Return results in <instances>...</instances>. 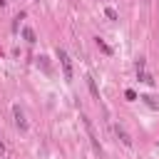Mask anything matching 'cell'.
<instances>
[{
	"instance_id": "obj_4",
	"label": "cell",
	"mask_w": 159,
	"mask_h": 159,
	"mask_svg": "<svg viewBox=\"0 0 159 159\" xmlns=\"http://www.w3.org/2000/svg\"><path fill=\"white\" fill-rule=\"evenodd\" d=\"M114 132H117V137L122 139V144H124V147H132V137L127 134V129H124L122 124H117V127H114Z\"/></svg>"
},
{
	"instance_id": "obj_11",
	"label": "cell",
	"mask_w": 159,
	"mask_h": 159,
	"mask_svg": "<svg viewBox=\"0 0 159 159\" xmlns=\"http://www.w3.org/2000/svg\"><path fill=\"white\" fill-rule=\"evenodd\" d=\"M5 2H7V0H0V5H5Z\"/></svg>"
},
{
	"instance_id": "obj_3",
	"label": "cell",
	"mask_w": 159,
	"mask_h": 159,
	"mask_svg": "<svg viewBox=\"0 0 159 159\" xmlns=\"http://www.w3.org/2000/svg\"><path fill=\"white\" fill-rule=\"evenodd\" d=\"M12 117H15V124H17V127L25 132V129H27V119H25V114H22V109H20L17 104L12 107Z\"/></svg>"
},
{
	"instance_id": "obj_10",
	"label": "cell",
	"mask_w": 159,
	"mask_h": 159,
	"mask_svg": "<svg viewBox=\"0 0 159 159\" xmlns=\"http://www.w3.org/2000/svg\"><path fill=\"white\" fill-rule=\"evenodd\" d=\"M0 154H5V144H2V139H0Z\"/></svg>"
},
{
	"instance_id": "obj_1",
	"label": "cell",
	"mask_w": 159,
	"mask_h": 159,
	"mask_svg": "<svg viewBox=\"0 0 159 159\" xmlns=\"http://www.w3.org/2000/svg\"><path fill=\"white\" fill-rule=\"evenodd\" d=\"M57 60H60V65H62V72H65V80H72V62H70V57H67V52H65V50H60V47H57Z\"/></svg>"
},
{
	"instance_id": "obj_5",
	"label": "cell",
	"mask_w": 159,
	"mask_h": 159,
	"mask_svg": "<svg viewBox=\"0 0 159 159\" xmlns=\"http://www.w3.org/2000/svg\"><path fill=\"white\" fill-rule=\"evenodd\" d=\"M84 80H87V87H89V94H92L94 99H99V89H97V82H94V77H92V75H87Z\"/></svg>"
},
{
	"instance_id": "obj_7",
	"label": "cell",
	"mask_w": 159,
	"mask_h": 159,
	"mask_svg": "<svg viewBox=\"0 0 159 159\" xmlns=\"http://www.w3.org/2000/svg\"><path fill=\"white\" fill-rule=\"evenodd\" d=\"M94 42H97V47H99V50H102L104 55H112V47H109V45H107L104 40H99V37H94Z\"/></svg>"
},
{
	"instance_id": "obj_8",
	"label": "cell",
	"mask_w": 159,
	"mask_h": 159,
	"mask_svg": "<svg viewBox=\"0 0 159 159\" xmlns=\"http://www.w3.org/2000/svg\"><path fill=\"white\" fill-rule=\"evenodd\" d=\"M104 15H107V17H109V20H117V12H114V10H112V7H104Z\"/></svg>"
},
{
	"instance_id": "obj_2",
	"label": "cell",
	"mask_w": 159,
	"mask_h": 159,
	"mask_svg": "<svg viewBox=\"0 0 159 159\" xmlns=\"http://www.w3.org/2000/svg\"><path fill=\"white\" fill-rule=\"evenodd\" d=\"M82 124H84V129H87V134H89V139H92V144H94V149L97 152H102V147H99V139H97V134H94V127H92V122L82 114Z\"/></svg>"
},
{
	"instance_id": "obj_9",
	"label": "cell",
	"mask_w": 159,
	"mask_h": 159,
	"mask_svg": "<svg viewBox=\"0 0 159 159\" xmlns=\"http://www.w3.org/2000/svg\"><path fill=\"white\" fill-rule=\"evenodd\" d=\"M124 97H127L129 102H134V99H137V92H134V89H127V92H124Z\"/></svg>"
},
{
	"instance_id": "obj_6",
	"label": "cell",
	"mask_w": 159,
	"mask_h": 159,
	"mask_svg": "<svg viewBox=\"0 0 159 159\" xmlns=\"http://www.w3.org/2000/svg\"><path fill=\"white\" fill-rule=\"evenodd\" d=\"M22 37H25L30 45H32V42H37V37H35V30H32V27H22Z\"/></svg>"
}]
</instances>
